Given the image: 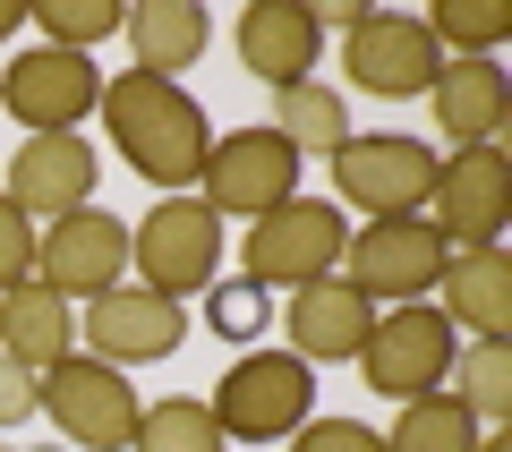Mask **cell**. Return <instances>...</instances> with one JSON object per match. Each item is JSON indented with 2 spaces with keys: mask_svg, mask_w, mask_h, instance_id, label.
<instances>
[{
  "mask_svg": "<svg viewBox=\"0 0 512 452\" xmlns=\"http://www.w3.org/2000/svg\"><path fill=\"white\" fill-rule=\"evenodd\" d=\"M0 452H9V444H0Z\"/></svg>",
  "mask_w": 512,
  "mask_h": 452,
  "instance_id": "obj_35",
  "label": "cell"
},
{
  "mask_svg": "<svg viewBox=\"0 0 512 452\" xmlns=\"http://www.w3.org/2000/svg\"><path fill=\"white\" fill-rule=\"evenodd\" d=\"M214 427L222 435H248V444H274V435H299L316 410V367L291 359V350H248V359L222 367L214 384Z\"/></svg>",
  "mask_w": 512,
  "mask_h": 452,
  "instance_id": "obj_3",
  "label": "cell"
},
{
  "mask_svg": "<svg viewBox=\"0 0 512 452\" xmlns=\"http://www.w3.org/2000/svg\"><path fill=\"white\" fill-rule=\"evenodd\" d=\"M342 69H350V86L376 94V103H419V94L436 86L444 52L427 43L419 18H402V9H367V18L342 35Z\"/></svg>",
  "mask_w": 512,
  "mask_h": 452,
  "instance_id": "obj_13",
  "label": "cell"
},
{
  "mask_svg": "<svg viewBox=\"0 0 512 452\" xmlns=\"http://www.w3.org/2000/svg\"><path fill=\"white\" fill-rule=\"evenodd\" d=\"M316 52H325V26H316L308 0H256V9H239V69L265 77V86H308Z\"/></svg>",
  "mask_w": 512,
  "mask_h": 452,
  "instance_id": "obj_17",
  "label": "cell"
},
{
  "mask_svg": "<svg viewBox=\"0 0 512 452\" xmlns=\"http://www.w3.org/2000/svg\"><path fill=\"white\" fill-rule=\"evenodd\" d=\"M478 435H487V427H478L453 393H419V401L393 410V427H384L376 444H384V452H470Z\"/></svg>",
  "mask_w": 512,
  "mask_h": 452,
  "instance_id": "obj_22",
  "label": "cell"
},
{
  "mask_svg": "<svg viewBox=\"0 0 512 452\" xmlns=\"http://www.w3.org/2000/svg\"><path fill=\"white\" fill-rule=\"evenodd\" d=\"M35 410L52 418L77 452H128V435H137V410H146V401L128 393L120 367H103V359H86V350H69L60 367H43Z\"/></svg>",
  "mask_w": 512,
  "mask_h": 452,
  "instance_id": "obj_7",
  "label": "cell"
},
{
  "mask_svg": "<svg viewBox=\"0 0 512 452\" xmlns=\"http://www.w3.org/2000/svg\"><path fill=\"white\" fill-rule=\"evenodd\" d=\"M120 273H128V222L111 205H77V214H60V222L35 231V282L60 290L69 308L120 290Z\"/></svg>",
  "mask_w": 512,
  "mask_h": 452,
  "instance_id": "obj_11",
  "label": "cell"
},
{
  "mask_svg": "<svg viewBox=\"0 0 512 452\" xmlns=\"http://www.w3.org/2000/svg\"><path fill=\"white\" fill-rule=\"evenodd\" d=\"M512 214V163L504 145H453L436 154V188H427V222L444 231V248H495Z\"/></svg>",
  "mask_w": 512,
  "mask_h": 452,
  "instance_id": "obj_10",
  "label": "cell"
},
{
  "mask_svg": "<svg viewBox=\"0 0 512 452\" xmlns=\"http://www.w3.org/2000/svg\"><path fill=\"white\" fill-rule=\"evenodd\" d=\"M128 273H137V290H163V299L214 290L222 282V214L197 197H163L128 231Z\"/></svg>",
  "mask_w": 512,
  "mask_h": 452,
  "instance_id": "obj_4",
  "label": "cell"
},
{
  "mask_svg": "<svg viewBox=\"0 0 512 452\" xmlns=\"http://www.w3.org/2000/svg\"><path fill=\"white\" fill-rule=\"evenodd\" d=\"M427 103H436V137H453V145H495L512 120V86L495 60H444Z\"/></svg>",
  "mask_w": 512,
  "mask_h": 452,
  "instance_id": "obj_19",
  "label": "cell"
},
{
  "mask_svg": "<svg viewBox=\"0 0 512 452\" xmlns=\"http://www.w3.org/2000/svg\"><path fill=\"white\" fill-rule=\"evenodd\" d=\"M43 452H69V444H43Z\"/></svg>",
  "mask_w": 512,
  "mask_h": 452,
  "instance_id": "obj_34",
  "label": "cell"
},
{
  "mask_svg": "<svg viewBox=\"0 0 512 452\" xmlns=\"http://www.w3.org/2000/svg\"><path fill=\"white\" fill-rule=\"evenodd\" d=\"M342 248H350L342 205H325V197H291V205H274V214H256V222H248V239H239V265H248L256 290H299V282H316V273L342 265Z\"/></svg>",
  "mask_w": 512,
  "mask_h": 452,
  "instance_id": "obj_5",
  "label": "cell"
},
{
  "mask_svg": "<svg viewBox=\"0 0 512 452\" xmlns=\"http://www.w3.org/2000/svg\"><path fill=\"white\" fill-rule=\"evenodd\" d=\"M427 43L453 60H495V43H504V9H478V0H436V18H419Z\"/></svg>",
  "mask_w": 512,
  "mask_h": 452,
  "instance_id": "obj_26",
  "label": "cell"
},
{
  "mask_svg": "<svg viewBox=\"0 0 512 452\" xmlns=\"http://www.w3.org/2000/svg\"><path fill=\"white\" fill-rule=\"evenodd\" d=\"M120 35V0H35V43L60 52H94Z\"/></svg>",
  "mask_w": 512,
  "mask_h": 452,
  "instance_id": "obj_27",
  "label": "cell"
},
{
  "mask_svg": "<svg viewBox=\"0 0 512 452\" xmlns=\"http://www.w3.org/2000/svg\"><path fill=\"white\" fill-rule=\"evenodd\" d=\"M265 128H274L291 154H333V145L350 137V111H342V94H333V86H316V77H308V86H282L274 94V120H265Z\"/></svg>",
  "mask_w": 512,
  "mask_h": 452,
  "instance_id": "obj_23",
  "label": "cell"
},
{
  "mask_svg": "<svg viewBox=\"0 0 512 452\" xmlns=\"http://www.w3.org/2000/svg\"><path fill=\"white\" fill-rule=\"evenodd\" d=\"M120 35H128V60L146 77H171L180 86V69H197L214 18H205L197 0H137V9H120Z\"/></svg>",
  "mask_w": 512,
  "mask_h": 452,
  "instance_id": "obj_21",
  "label": "cell"
},
{
  "mask_svg": "<svg viewBox=\"0 0 512 452\" xmlns=\"http://www.w3.org/2000/svg\"><path fill=\"white\" fill-rule=\"evenodd\" d=\"M222 444H231V435H222L214 410L188 401V393L146 401V410H137V435H128V452H222Z\"/></svg>",
  "mask_w": 512,
  "mask_h": 452,
  "instance_id": "obj_25",
  "label": "cell"
},
{
  "mask_svg": "<svg viewBox=\"0 0 512 452\" xmlns=\"http://www.w3.org/2000/svg\"><path fill=\"white\" fill-rule=\"evenodd\" d=\"M77 342H86V359H103V367H146V359H171V350L188 342V308L163 299V290L120 282V290H103V299H86Z\"/></svg>",
  "mask_w": 512,
  "mask_h": 452,
  "instance_id": "obj_14",
  "label": "cell"
},
{
  "mask_svg": "<svg viewBox=\"0 0 512 452\" xmlns=\"http://www.w3.org/2000/svg\"><path fill=\"white\" fill-rule=\"evenodd\" d=\"M197 188H205L197 205H214L222 222H231V214L256 222V214H274V205L299 197V154L274 137V128H231V137H214Z\"/></svg>",
  "mask_w": 512,
  "mask_h": 452,
  "instance_id": "obj_12",
  "label": "cell"
},
{
  "mask_svg": "<svg viewBox=\"0 0 512 452\" xmlns=\"http://www.w3.org/2000/svg\"><path fill=\"white\" fill-rule=\"evenodd\" d=\"M69 350H77V308L60 290H43L35 273H26L18 290H0V359H18L26 376H43V367H60Z\"/></svg>",
  "mask_w": 512,
  "mask_h": 452,
  "instance_id": "obj_20",
  "label": "cell"
},
{
  "mask_svg": "<svg viewBox=\"0 0 512 452\" xmlns=\"http://www.w3.org/2000/svg\"><path fill=\"white\" fill-rule=\"evenodd\" d=\"M0 197L18 205L26 222H60L77 214V205H94V145L86 137H26L18 154H9V188Z\"/></svg>",
  "mask_w": 512,
  "mask_h": 452,
  "instance_id": "obj_16",
  "label": "cell"
},
{
  "mask_svg": "<svg viewBox=\"0 0 512 452\" xmlns=\"http://www.w3.org/2000/svg\"><path fill=\"white\" fill-rule=\"evenodd\" d=\"M453 359H461V333L444 325V308H427V299H410V308L376 316V333L359 342V376H367V393H384V401L444 393Z\"/></svg>",
  "mask_w": 512,
  "mask_h": 452,
  "instance_id": "obj_8",
  "label": "cell"
},
{
  "mask_svg": "<svg viewBox=\"0 0 512 452\" xmlns=\"http://www.w3.org/2000/svg\"><path fill=\"white\" fill-rule=\"evenodd\" d=\"M103 103V69L86 52H60V43H26L9 69H0V111L26 128V137H77Z\"/></svg>",
  "mask_w": 512,
  "mask_h": 452,
  "instance_id": "obj_6",
  "label": "cell"
},
{
  "mask_svg": "<svg viewBox=\"0 0 512 452\" xmlns=\"http://www.w3.org/2000/svg\"><path fill=\"white\" fill-rule=\"evenodd\" d=\"M35 384H43V376H26L18 359H0V427H18V418H35Z\"/></svg>",
  "mask_w": 512,
  "mask_h": 452,
  "instance_id": "obj_31",
  "label": "cell"
},
{
  "mask_svg": "<svg viewBox=\"0 0 512 452\" xmlns=\"http://www.w3.org/2000/svg\"><path fill=\"white\" fill-rule=\"evenodd\" d=\"M291 452H384L376 427H359V418H308V427L291 435Z\"/></svg>",
  "mask_w": 512,
  "mask_h": 452,
  "instance_id": "obj_30",
  "label": "cell"
},
{
  "mask_svg": "<svg viewBox=\"0 0 512 452\" xmlns=\"http://www.w3.org/2000/svg\"><path fill=\"white\" fill-rule=\"evenodd\" d=\"M282 333H291V359L325 367V359H359V342L376 333V299L342 273H316V282L291 290V308H282Z\"/></svg>",
  "mask_w": 512,
  "mask_h": 452,
  "instance_id": "obj_15",
  "label": "cell"
},
{
  "mask_svg": "<svg viewBox=\"0 0 512 452\" xmlns=\"http://www.w3.org/2000/svg\"><path fill=\"white\" fill-rule=\"evenodd\" d=\"M94 111H103V128H111V154H120L146 188H163V197H180L205 171V154H214L205 103L188 86H171V77L120 69V77H103V103Z\"/></svg>",
  "mask_w": 512,
  "mask_h": 452,
  "instance_id": "obj_1",
  "label": "cell"
},
{
  "mask_svg": "<svg viewBox=\"0 0 512 452\" xmlns=\"http://www.w3.org/2000/svg\"><path fill=\"white\" fill-rule=\"evenodd\" d=\"M18 26H26V9H18V0H0V43L18 35Z\"/></svg>",
  "mask_w": 512,
  "mask_h": 452,
  "instance_id": "obj_33",
  "label": "cell"
},
{
  "mask_svg": "<svg viewBox=\"0 0 512 452\" xmlns=\"http://www.w3.org/2000/svg\"><path fill=\"white\" fill-rule=\"evenodd\" d=\"M205 316H214L222 342H248V333H265V290L239 273V282H214L205 290Z\"/></svg>",
  "mask_w": 512,
  "mask_h": 452,
  "instance_id": "obj_28",
  "label": "cell"
},
{
  "mask_svg": "<svg viewBox=\"0 0 512 452\" xmlns=\"http://www.w3.org/2000/svg\"><path fill=\"white\" fill-rule=\"evenodd\" d=\"M470 452H512V427H487V435H478Z\"/></svg>",
  "mask_w": 512,
  "mask_h": 452,
  "instance_id": "obj_32",
  "label": "cell"
},
{
  "mask_svg": "<svg viewBox=\"0 0 512 452\" xmlns=\"http://www.w3.org/2000/svg\"><path fill=\"white\" fill-rule=\"evenodd\" d=\"M26 273H35V222L0 197V290H18Z\"/></svg>",
  "mask_w": 512,
  "mask_h": 452,
  "instance_id": "obj_29",
  "label": "cell"
},
{
  "mask_svg": "<svg viewBox=\"0 0 512 452\" xmlns=\"http://www.w3.org/2000/svg\"><path fill=\"white\" fill-rule=\"evenodd\" d=\"M325 163H333V197L359 205L367 222L427 214V188H436V145H427V137H402V128L359 137V128H350Z\"/></svg>",
  "mask_w": 512,
  "mask_h": 452,
  "instance_id": "obj_2",
  "label": "cell"
},
{
  "mask_svg": "<svg viewBox=\"0 0 512 452\" xmlns=\"http://www.w3.org/2000/svg\"><path fill=\"white\" fill-rule=\"evenodd\" d=\"M444 325L470 342H512V256L504 248H453L444 256Z\"/></svg>",
  "mask_w": 512,
  "mask_h": 452,
  "instance_id": "obj_18",
  "label": "cell"
},
{
  "mask_svg": "<svg viewBox=\"0 0 512 452\" xmlns=\"http://www.w3.org/2000/svg\"><path fill=\"white\" fill-rule=\"evenodd\" d=\"M444 393H453L478 427H504V418H512V342H461Z\"/></svg>",
  "mask_w": 512,
  "mask_h": 452,
  "instance_id": "obj_24",
  "label": "cell"
},
{
  "mask_svg": "<svg viewBox=\"0 0 512 452\" xmlns=\"http://www.w3.org/2000/svg\"><path fill=\"white\" fill-rule=\"evenodd\" d=\"M444 231L427 214H393V222H359L342 248V282H359L367 299H393V308H410V299H427V290L444 282Z\"/></svg>",
  "mask_w": 512,
  "mask_h": 452,
  "instance_id": "obj_9",
  "label": "cell"
}]
</instances>
